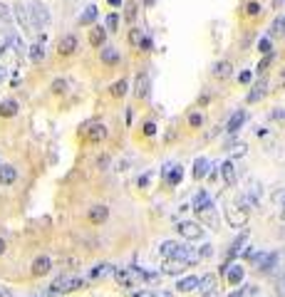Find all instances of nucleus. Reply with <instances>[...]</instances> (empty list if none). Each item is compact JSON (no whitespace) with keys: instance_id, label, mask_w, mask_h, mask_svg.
Listing matches in <instances>:
<instances>
[{"instance_id":"nucleus-1","label":"nucleus","mask_w":285,"mask_h":297,"mask_svg":"<svg viewBox=\"0 0 285 297\" xmlns=\"http://www.w3.org/2000/svg\"><path fill=\"white\" fill-rule=\"evenodd\" d=\"M27 10H30V20H32V30H42V27H47L50 25V12H47V7L42 5V2H30L27 5Z\"/></svg>"},{"instance_id":"nucleus-2","label":"nucleus","mask_w":285,"mask_h":297,"mask_svg":"<svg viewBox=\"0 0 285 297\" xmlns=\"http://www.w3.org/2000/svg\"><path fill=\"white\" fill-rule=\"evenodd\" d=\"M84 280L82 278H57L50 285V293H72V290H82Z\"/></svg>"},{"instance_id":"nucleus-3","label":"nucleus","mask_w":285,"mask_h":297,"mask_svg":"<svg viewBox=\"0 0 285 297\" xmlns=\"http://www.w3.org/2000/svg\"><path fill=\"white\" fill-rule=\"evenodd\" d=\"M176 230H179V235L186 238V240H199V238H204V228H201L199 223L184 221V223L176 225Z\"/></svg>"},{"instance_id":"nucleus-4","label":"nucleus","mask_w":285,"mask_h":297,"mask_svg":"<svg viewBox=\"0 0 285 297\" xmlns=\"http://www.w3.org/2000/svg\"><path fill=\"white\" fill-rule=\"evenodd\" d=\"M226 218L231 223V228H243V225L248 223V211L241 208V206H231V208L226 211Z\"/></svg>"},{"instance_id":"nucleus-5","label":"nucleus","mask_w":285,"mask_h":297,"mask_svg":"<svg viewBox=\"0 0 285 297\" xmlns=\"http://www.w3.org/2000/svg\"><path fill=\"white\" fill-rule=\"evenodd\" d=\"M10 10H12V15L17 17V22H20V27H22L25 32H35V30H32V20H30V10H27V5L17 2V5L10 7Z\"/></svg>"},{"instance_id":"nucleus-6","label":"nucleus","mask_w":285,"mask_h":297,"mask_svg":"<svg viewBox=\"0 0 285 297\" xmlns=\"http://www.w3.org/2000/svg\"><path fill=\"white\" fill-rule=\"evenodd\" d=\"M77 47H79V40L74 37V35H65L60 42H57V52L62 55V57H70L77 52Z\"/></svg>"},{"instance_id":"nucleus-7","label":"nucleus","mask_w":285,"mask_h":297,"mask_svg":"<svg viewBox=\"0 0 285 297\" xmlns=\"http://www.w3.org/2000/svg\"><path fill=\"white\" fill-rule=\"evenodd\" d=\"M149 89H151V82H149V74L139 72L134 79V97L137 99H146L149 97Z\"/></svg>"},{"instance_id":"nucleus-8","label":"nucleus","mask_w":285,"mask_h":297,"mask_svg":"<svg viewBox=\"0 0 285 297\" xmlns=\"http://www.w3.org/2000/svg\"><path fill=\"white\" fill-rule=\"evenodd\" d=\"M52 270V260L47 258V255H37L35 260H32V275H47Z\"/></svg>"},{"instance_id":"nucleus-9","label":"nucleus","mask_w":285,"mask_h":297,"mask_svg":"<svg viewBox=\"0 0 285 297\" xmlns=\"http://www.w3.org/2000/svg\"><path fill=\"white\" fill-rule=\"evenodd\" d=\"M266 94H268V82H266V79H261V82H258V84H256L251 92H248L246 102H248V104H256V102H261Z\"/></svg>"},{"instance_id":"nucleus-10","label":"nucleus","mask_w":285,"mask_h":297,"mask_svg":"<svg viewBox=\"0 0 285 297\" xmlns=\"http://www.w3.org/2000/svg\"><path fill=\"white\" fill-rule=\"evenodd\" d=\"M189 265L184 263V260H179V258H166V263H164V275H179V273H184Z\"/></svg>"},{"instance_id":"nucleus-11","label":"nucleus","mask_w":285,"mask_h":297,"mask_svg":"<svg viewBox=\"0 0 285 297\" xmlns=\"http://www.w3.org/2000/svg\"><path fill=\"white\" fill-rule=\"evenodd\" d=\"M114 278L122 288H132L134 285V273L132 268H114Z\"/></svg>"},{"instance_id":"nucleus-12","label":"nucleus","mask_w":285,"mask_h":297,"mask_svg":"<svg viewBox=\"0 0 285 297\" xmlns=\"http://www.w3.org/2000/svg\"><path fill=\"white\" fill-rule=\"evenodd\" d=\"M216 79H231V74H233V65L228 62V60H221V62H216L214 70H211Z\"/></svg>"},{"instance_id":"nucleus-13","label":"nucleus","mask_w":285,"mask_h":297,"mask_svg":"<svg viewBox=\"0 0 285 297\" xmlns=\"http://www.w3.org/2000/svg\"><path fill=\"white\" fill-rule=\"evenodd\" d=\"M268 37H271V40H281V37H285V15H278V17L271 22Z\"/></svg>"},{"instance_id":"nucleus-14","label":"nucleus","mask_w":285,"mask_h":297,"mask_svg":"<svg viewBox=\"0 0 285 297\" xmlns=\"http://www.w3.org/2000/svg\"><path fill=\"white\" fill-rule=\"evenodd\" d=\"M196 290H201L204 297H216V278H211V275L199 278V288Z\"/></svg>"},{"instance_id":"nucleus-15","label":"nucleus","mask_w":285,"mask_h":297,"mask_svg":"<svg viewBox=\"0 0 285 297\" xmlns=\"http://www.w3.org/2000/svg\"><path fill=\"white\" fill-rule=\"evenodd\" d=\"M181 176H184L181 166H164V178H166L169 186H176L181 181Z\"/></svg>"},{"instance_id":"nucleus-16","label":"nucleus","mask_w":285,"mask_h":297,"mask_svg":"<svg viewBox=\"0 0 285 297\" xmlns=\"http://www.w3.org/2000/svg\"><path fill=\"white\" fill-rule=\"evenodd\" d=\"M104 40H107V30L104 27H92L89 30V45L92 47H104Z\"/></svg>"},{"instance_id":"nucleus-17","label":"nucleus","mask_w":285,"mask_h":297,"mask_svg":"<svg viewBox=\"0 0 285 297\" xmlns=\"http://www.w3.org/2000/svg\"><path fill=\"white\" fill-rule=\"evenodd\" d=\"M87 139H89L92 144L104 142V139H107V127H104V124H92V129L87 132Z\"/></svg>"},{"instance_id":"nucleus-18","label":"nucleus","mask_w":285,"mask_h":297,"mask_svg":"<svg viewBox=\"0 0 285 297\" xmlns=\"http://www.w3.org/2000/svg\"><path fill=\"white\" fill-rule=\"evenodd\" d=\"M181 248H184V245H181V243H176V240H164V243H161V248H159V253H161L164 258H176Z\"/></svg>"},{"instance_id":"nucleus-19","label":"nucleus","mask_w":285,"mask_h":297,"mask_svg":"<svg viewBox=\"0 0 285 297\" xmlns=\"http://www.w3.org/2000/svg\"><path fill=\"white\" fill-rule=\"evenodd\" d=\"M87 218L92 223H104L109 218V208H107V206H92L89 213H87Z\"/></svg>"},{"instance_id":"nucleus-20","label":"nucleus","mask_w":285,"mask_h":297,"mask_svg":"<svg viewBox=\"0 0 285 297\" xmlns=\"http://www.w3.org/2000/svg\"><path fill=\"white\" fill-rule=\"evenodd\" d=\"M15 178H17V171H15V166H10V163H2V166H0V183H2V186H10V183H15Z\"/></svg>"},{"instance_id":"nucleus-21","label":"nucleus","mask_w":285,"mask_h":297,"mask_svg":"<svg viewBox=\"0 0 285 297\" xmlns=\"http://www.w3.org/2000/svg\"><path fill=\"white\" fill-rule=\"evenodd\" d=\"M243 122H246V112H236V114L228 119V124H226V132H228V134H236V132L243 127Z\"/></svg>"},{"instance_id":"nucleus-22","label":"nucleus","mask_w":285,"mask_h":297,"mask_svg":"<svg viewBox=\"0 0 285 297\" xmlns=\"http://www.w3.org/2000/svg\"><path fill=\"white\" fill-rule=\"evenodd\" d=\"M109 273H114V265L99 263V265H94V268L89 270V280H99V278H104V275H109Z\"/></svg>"},{"instance_id":"nucleus-23","label":"nucleus","mask_w":285,"mask_h":297,"mask_svg":"<svg viewBox=\"0 0 285 297\" xmlns=\"http://www.w3.org/2000/svg\"><path fill=\"white\" fill-rule=\"evenodd\" d=\"M17 109H20V107H17L15 99H2V102H0V117H5V119H7V117H15Z\"/></svg>"},{"instance_id":"nucleus-24","label":"nucleus","mask_w":285,"mask_h":297,"mask_svg":"<svg viewBox=\"0 0 285 297\" xmlns=\"http://www.w3.org/2000/svg\"><path fill=\"white\" fill-rule=\"evenodd\" d=\"M248 243V235L246 233H241L233 243H231V248H228V258H236V255H241V250H243V245Z\"/></svg>"},{"instance_id":"nucleus-25","label":"nucleus","mask_w":285,"mask_h":297,"mask_svg":"<svg viewBox=\"0 0 285 297\" xmlns=\"http://www.w3.org/2000/svg\"><path fill=\"white\" fill-rule=\"evenodd\" d=\"M206 173H209V158L199 156V158L194 161V178H204Z\"/></svg>"},{"instance_id":"nucleus-26","label":"nucleus","mask_w":285,"mask_h":297,"mask_svg":"<svg viewBox=\"0 0 285 297\" xmlns=\"http://www.w3.org/2000/svg\"><path fill=\"white\" fill-rule=\"evenodd\" d=\"M221 173H223V181L226 183H233L236 181V163L233 161H223L221 163Z\"/></svg>"},{"instance_id":"nucleus-27","label":"nucleus","mask_w":285,"mask_h":297,"mask_svg":"<svg viewBox=\"0 0 285 297\" xmlns=\"http://www.w3.org/2000/svg\"><path fill=\"white\" fill-rule=\"evenodd\" d=\"M122 57H119V50H114V47H104L102 50V62L104 65H117Z\"/></svg>"},{"instance_id":"nucleus-28","label":"nucleus","mask_w":285,"mask_h":297,"mask_svg":"<svg viewBox=\"0 0 285 297\" xmlns=\"http://www.w3.org/2000/svg\"><path fill=\"white\" fill-rule=\"evenodd\" d=\"M127 92H129V82H127V79H117V82L109 87V94H112V97H124Z\"/></svg>"},{"instance_id":"nucleus-29","label":"nucleus","mask_w":285,"mask_h":297,"mask_svg":"<svg viewBox=\"0 0 285 297\" xmlns=\"http://www.w3.org/2000/svg\"><path fill=\"white\" fill-rule=\"evenodd\" d=\"M181 293H191V290H196L199 288V278L196 275H189V278H184V280H179V285H176Z\"/></svg>"},{"instance_id":"nucleus-30","label":"nucleus","mask_w":285,"mask_h":297,"mask_svg":"<svg viewBox=\"0 0 285 297\" xmlns=\"http://www.w3.org/2000/svg\"><path fill=\"white\" fill-rule=\"evenodd\" d=\"M27 55H30V60H32L35 65H40V62L45 60V47H42V42H35V45L30 47V52H27Z\"/></svg>"},{"instance_id":"nucleus-31","label":"nucleus","mask_w":285,"mask_h":297,"mask_svg":"<svg viewBox=\"0 0 285 297\" xmlns=\"http://www.w3.org/2000/svg\"><path fill=\"white\" fill-rule=\"evenodd\" d=\"M196 213H199V216H201L206 223H211V225H216V223H218V218H216V211H214V203H209V206L199 208Z\"/></svg>"},{"instance_id":"nucleus-32","label":"nucleus","mask_w":285,"mask_h":297,"mask_svg":"<svg viewBox=\"0 0 285 297\" xmlns=\"http://www.w3.org/2000/svg\"><path fill=\"white\" fill-rule=\"evenodd\" d=\"M226 278H228L231 285H238V283L243 280V268H241V265H231V270L226 273Z\"/></svg>"},{"instance_id":"nucleus-33","label":"nucleus","mask_w":285,"mask_h":297,"mask_svg":"<svg viewBox=\"0 0 285 297\" xmlns=\"http://www.w3.org/2000/svg\"><path fill=\"white\" fill-rule=\"evenodd\" d=\"M97 20V5H89L82 15H79V25H89V22H94Z\"/></svg>"},{"instance_id":"nucleus-34","label":"nucleus","mask_w":285,"mask_h":297,"mask_svg":"<svg viewBox=\"0 0 285 297\" xmlns=\"http://www.w3.org/2000/svg\"><path fill=\"white\" fill-rule=\"evenodd\" d=\"M10 20H12V10L5 2H0V27H7Z\"/></svg>"},{"instance_id":"nucleus-35","label":"nucleus","mask_w":285,"mask_h":297,"mask_svg":"<svg viewBox=\"0 0 285 297\" xmlns=\"http://www.w3.org/2000/svg\"><path fill=\"white\" fill-rule=\"evenodd\" d=\"M117 27H119V15H117V12H109L107 20H104V30H107V32H109V30L114 32Z\"/></svg>"},{"instance_id":"nucleus-36","label":"nucleus","mask_w":285,"mask_h":297,"mask_svg":"<svg viewBox=\"0 0 285 297\" xmlns=\"http://www.w3.org/2000/svg\"><path fill=\"white\" fill-rule=\"evenodd\" d=\"M261 10H263V7H261V2H256V0L246 2V15H248V17H258V15H261Z\"/></svg>"},{"instance_id":"nucleus-37","label":"nucleus","mask_w":285,"mask_h":297,"mask_svg":"<svg viewBox=\"0 0 285 297\" xmlns=\"http://www.w3.org/2000/svg\"><path fill=\"white\" fill-rule=\"evenodd\" d=\"M211 203V198H209V193L206 191H201V193H196V198H194V208L199 211V208H204V206H209Z\"/></svg>"},{"instance_id":"nucleus-38","label":"nucleus","mask_w":285,"mask_h":297,"mask_svg":"<svg viewBox=\"0 0 285 297\" xmlns=\"http://www.w3.org/2000/svg\"><path fill=\"white\" fill-rule=\"evenodd\" d=\"M258 50H261L263 55H268V52H273V42H271V37H263V40L258 42Z\"/></svg>"},{"instance_id":"nucleus-39","label":"nucleus","mask_w":285,"mask_h":297,"mask_svg":"<svg viewBox=\"0 0 285 297\" xmlns=\"http://www.w3.org/2000/svg\"><path fill=\"white\" fill-rule=\"evenodd\" d=\"M273 57H276V55H273V52H268V55H266V57L261 60V65H258V72H266V70L271 67V62H273Z\"/></svg>"},{"instance_id":"nucleus-40","label":"nucleus","mask_w":285,"mask_h":297,"mask_svg":"<svg viewBox=\"0 0 285 297\" xmlns=\"http://www.w3.org/2000/svg\"><path fill=\"white\" fill-rule=\"evenodd\" d=\"M65 89H67V82H65V79H55V82H52V92H55V94H62Z\"/></svg>"},{"instance_id":"nucleus-41","label":"nucleus","mask_w":285,"mask_h":297,"mask_svg":"<svg viewBox=\"0 0 285 297\" xmlns=\"http://www.w3.org/2000/svg\"><path fill=\"white\" fill-rule=\"evenodd\" d=\"M189 124H191V127H201V124H204V117H201L199 112H194V114H189Z\"/></svg>"},{"instance_id":"nucleus-42","label":"nucleus","mask_w":285,"mask_h":297,"mask_svg":"<svg viewBox=\"0 0 285 297\" xmlns=\"http://www.w3.org/2000/svg\"><path fill=\"white\" fill-rule=\"evenodd\" d=\"M129 42H132V45H139V42H142V32H139L137 27H132V32H129Z\"/></svg>"},{"instance_id":"nucleus-43","label":"nucleus","mask_w":285,"mask_h":297,"mask_svg":"<svg viewBox=\"0 0 285 297\" xmlns=\"http://www.w3.org/2000/svg\"><path fill=\"white\" fill-rule=\"evenodd\" d=\"M156 134V124L154 122H144V137H154Z\"/></svg>"},{"instance_id":"nucleus-44","label":"nucleus","mask_w":285,"mask_h":297,"mask_svg":"<svg viewBox=\"0 0 285 297\" xmlns=\"http://www.w3.org/2000/svg\"><path fill=\"white\" fill-rule=\"evenodd\" d=\"M211 255H214V245H209V243H206V245L199 250V258H211Z\"/></svg>"},{"instance_id":"nucleus-45","label":"nucleus","mask_w":285,"mask_h":297,"mask_svg":"<svg viewBox=\"0 0 285 297\" xmlns=\"http://www.w3.org/2000/svg\"><path fill=\"white\" fill-rule=\"evenodd\" d=\"M139 47H142V52H151V47H154V40H149V37H142Z\"/></svg>"},{"instance_id":"nucleus-46","label":"nucleus","mask_w":285,"mask_h":297,"mask_svg":"<svg viewBox=\"0 0 285 297\" xmlns=\"http://www.w3.org/2000/svg\"><path fill=\"white\" fill-rule=\"evenodd\" d=\"M251 79H253V72H251V70H246V72H241V77H238V82H241V84H248Z\"/></svg>"},{"instance_id":"nucleus-47","label":"nucleus","mask_w":285,"mask_h":297,"mask_svg":"<svg viewBox=\"0 0 285 297\" xmlns=\"http://www.w3.org/2000/svg\"><path fill=\"white\" fill-rule=\"evenodd\" d=\"M134 15H137V5L129 2V5H127V20H134Z\"/></svg>"},{"instance_id":"nucleus-48","label":"nucleus","mask_w":285,"mask_h":297,"mask_svg":"<svg viewBox=\"0 0 285 297\" xmlns=\"http://www.w3.org/2000/svg\"><path fill=\"white\" fill-rule=\"evenodd\" d=\"M228 297H246V290H243V288H238L236 293H231V295H228Z\"/></svg>"},{"instance_id":"nucleus-49","label":"nucleus","mask_w":285,"mask_h":297,"mask_svg":"<svg viewBox=\"0 0 285 297\" xmlns=\"http://www.w3.org/2000/svg\"><path fill=\"white\" fill-rule=\"evenodd\" d=\"M0 297H12V293H10L7 288H2V285H0Z\"/></svg>"},{"instance_id":"nucleus-50","label":"nucleus","mask_w":285,"mask_h":297,"mask_svg":"<svg viewBox=\"0 0 285 297\" xmlns=\"http://www.w3.org/2000/svg\"><path fill=\"white\" fill-rule=\"evenodd\" d=\"M132 297H159V295H154V293H134Z\"/></svg>"},{"instance_id":"nucleus-51","label":"nucleus","mask_w":285,"mask_h":297,"mask_svg":"<svg viewBox=\"0 0 285 297\" xmlns=\"http://www.w3.org/2000/svg\"><path fill=\"white\" fill-rule=\"evenodd\" d=\"M107 2H109L112 7H122V0H107Z\"/></svg>"},{"instance_id":"nucleus-52","label":"nucleus","mask_w":285,"mask_h":297,"mask_svg":"<svg viewBox=\"0 0 285 297\" xmlns=\"http://www.w3.org/2000/svg\"><path fill=\"white\" fill-rule=\"evenodd\" d=\"M2 253H5V240L0 238V255H2Z\"/></svg>"},{"instance_id":"nucleus-53","label":"nucleus","mask_w":285,"mask_h":297,"mask_svg":"<svg viewBox=\"0 0 285 297\" xmlns=\"http://www.w3.org/2000/svg\"><path fill=\"white\" fill-rule=\"evenodd\" d=\"M2 74H5V70H2V67H0V82H2Z\"/></svg>"},{"instance_id":"nucleus-54","label":"nucleus","mask_w":285,"mask_h":297,"mask_svg":"<svg viewBox=\"0 0 285 297\" xmlns=\"http://www.w3.org/2000/svg\"><path fill=\"white\" fill-rule=\"evenodd\" d=\"M283 216H285V211H283Z\"/></svg>"}]
</instances>
